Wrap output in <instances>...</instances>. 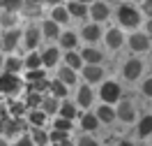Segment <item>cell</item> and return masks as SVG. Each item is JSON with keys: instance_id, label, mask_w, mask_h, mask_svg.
<instances>
[{"instance_id": "obj_1", "label": "cell", "mask_w": 152, "mask_h": 146, "mask_svg": "<svg viewBox=\"0 0 152 146\" xmlns=\"http://www.w3.org/2000/svg\"><path fill=\"white\" fill-rule=\"evenodd\" d=\"M118 19L124 28H136L141 23V14L134 5H122V7H118Z\"/></svg>"}, {"instance_id": "obj_2", "label": "cell", "mask_w": 152, "mask_h": 146, "mask_svg": "<svg viewBox=\"0 0 152 146\" xmlns=\"http://www.w3.org/2000/svg\"><path fill=\"white\" fill-rule=\"evenodd\" d=\"M19 88H21V79L16 77V74H7V72H2V74H0V93L14 95Z\"/></svg>"}, {"instance_id": "obj_3", "label": "cell", "mask_w": 152, "mask_h": 146, "mask_svg": "<svg viewBox=\"0 0 152 146\" xmlns=\"http://www.w3.org/2000/svg\"><path fill=\"white\" fill-rule=\"evenodd\" d=\"M115 116L120 118V121H124V123H132L134 118H136V109H134L132 100H122L118 111H115Z\"/></svg>"}, {"instance_id": "obj_4", "label": "cell", "mask_w": 152, "mask_h": 146, "mask_svg": "<svg viewBox=\"0 0 152 146\" xmlns=\"http://www.w3.org/2000/svg\"><path fill=\"white\" fill-rule=\"evenodd\" d=\"M141 72H143V63L138 58L127 60V65H124V79L127 81H136V79L141 77Z\"/></svg>"}, {"instance_id": "obj_5", "label": "cell", "mask_w": 152, "mask_h": 146, "mask_svg": "<svg viewBox=\"0 0 152 146\" xmlns=\"http://www.w3.org/2000/svg\"><path fill=\"white\" fill-rule=\"evenodd\" d=\"M102 100L104 102H118L120 100V86L115 81H108L102 86Z\"/></svg>"}, {"instance_id": "obj_6", "label": "cell", "mask_w": 152, "mask_h": 146, "mask_svg": "<svg viewBox=\"0 0 152 146\" xmlns=\"http://www.w3.org/2000/svg\"><path fill=\"white\" fill-rule=\"evenodd\" d=\"M129 44H132L134 51H148L150 49V37L148 35H141V33H136L129 37Z\"/></svg>"}, {"instance_id": "obj_7", "label": "cell", "mask_w": 152, "mask_h": 146, "mask_svg": "<svg viewBox=\"0 0 152 146\" xmlns=\"http://www.w3.org/2000/svg\"><path fill=\"white\" fill-rule=\"evenodd\" d=\"M90 14H92V19H95V23L97 21H104V19H108V5L106 2H92V7H90Z\"/></svg>"}, {"instance_id": "obj_8", "label": "cell", "mask_w": 152, "mask_h": 146, "mask_svg": "<svg viewBox=\"0 0 152 146\" xmlns=\"http://www.w3.org/2000/svg\"><path fill=\"white\" fill-rule=\"evenodd\" d=\"M19 39H21L19 30H10V33H5V35H2V51H12V49L19 44Z\"/></svg>"}, {"instance_id": "obj_9", "label": "cell", "mask_w": 152, "mask_h": 146, "mask_svg": "<svg viewBox=\"0 0 152 146\" xmlns=\"http://www.w3.org/2000/svg\"><path fill=\"white\" fill-rule=\"evenodd\" d=\"M83 77H86L90 84H95V81H102L104 70L99 67V65H86V67H83Z\"/></svg>"}, {"instance_id": "obj_10", "label": "cell", "mask_w": 152, "mask_h": 146, "mask_svg": "<svg viewBox=\"0 0 152 146\" xmlns=\"http://www.w3.org/2000/svg\"><path fill=\"white\" fill-rule=\"evenodd\" d=\"M106 44L111 49H120L122 47V33L118 28H111L108 33H106Z\"/></svg>"}, {"instance_id": "obj_11", "label": "cell", "mask_w": 152, "mask_h": 146, "mask_svg": "<svg viewBox=\"0 0 152 146\" xmlns=\"http://www.w3.org/2000/svg\"><path fill=\"white\" fill-rule=\"evenodd\" d=\"M58 58H60V53H58V49H46V51H44V53H42V65H44V67H53V65H56L58 63Z\"/></svg>"}, {"instance_id": "obj_12", "label": "cell", "mask_w": 152, "mask_h": 146, "mask_svg": "<svg viewBox=\"0 0 152 146\" xmlns=\"http://www.w3.org/2000/svg\"><path fill=\"white\" fill-rule=\"evenodd\" d=\"M76 102H78L81 107H90V104H92V90H90V86H81V88H78Z\"/></svg>"}, {"instance_id": "obj_13", "label": "cell", "mask_w": 152, "mask_h": 146, "mask_svg": "<svg viewBox=\"0 0 152 146\" xmlns=\"http://www.w3.org/2000/svg\"><path fill=\"white\" fill-rule=\"evenodd\" d=\"M81 58L86 60L88 65H99V63H102V53H99V51H97V49H92V47H88L86 51H83V56H81Z\"/></svg>"}, {"instance_id": "obj_14", "label": "cell", "mask_w": 152, "mask_h": 146, "mask_svg": "<svg viewBox=\"0 0 152 146\" xmlns=\"http://www.w3.org/2000/svg\"><path fill=\"white\" fill-rule=\"evenodd\" d=\"M83 37H86L88 42H97V39L102 37V28H99L97 23H90V26L83 28Z\"/></svg>"}, {"instance_id": "obj_15", "label": "cell", "mask_w": 152, "mask_h": 146, "mask_svg": "<svg viewBox=\"0 0 152 146\" xmlns=\"http://www.w3.org/2000/svg\"><path fill=\"white\" fill-rule=\"evenodd\" d=\"M97 118H99V121H102V123H113V118H115V111L111 107H108V104H104V107H99L97 109V114H95Z\"/></svg>"}, {"instance_id": "obj_16", "label": "cell", "mask_w": 152, "mask_h": 146, "mask_svg": "<svg viewBox=\"0 0 152 146\" xmlns=\"http://www.w3.org/2000/svg\"><path fill=\"white\" fill-rule=\"evenodd\" d=\"M58 79L62 84H76V72L72 67H60L58 70Z\"/></svg>"}, {"instance_id": "obj_17", "label": "cell", "mask_w": 152, "mask_h": 146, "mask_svg": "<svg viewBox=\"0 0 152 146\" xmlns=\"http://www.w3.org/2000/svg\"><path fill=\"white\" fill-rule=\"evenodd\" d=\"M37 42H39V28H28L26 30V47L28 49H35L37 47Z\"/></svg>"}, {"instance_id": "obj_18", "label": "cell", "mask_w": 152, "mask_h": 146, "mask_svg": "<svg viewBox=\"0 0 152 146\" xmlns=\"http://www.w3.org/2000/svg\"><path fill=\"white\" fill-rule=\"evenodd\" d=\"M30 139H32V144H37V146H46L48 144V135L42 130V127H35L32 135H30Z\"/></svg>"}, {"instance_id": "obj_19", "label": "cell", "mask_w": 152, "mask_h": 146, "mask_svg": "<svg viewBox=\"0 0 152 146\" xmlns=\"http://www.w3.org/2000/svg\"><path fill=\"white\" fill-rule=\"evenodd\" d=\"M67 10H69V14H74V16H78V19L88 14V7H86V5H81L78 0H72V2L67 5Z\"/></svg>"}, {"instance_id": "obj_20", "label": "cell", "mask_w": 152, "mask_h": 146, "mask_svg": "<svg viewBox=\"0 0 152 146\" xmlns=\"http://www.w3.org/2000/svg\"><path fill=\"white\" fill-rule=\"evenodd\" d=\"M2 67H5V72H7V74H16V72H21V67H23V63H21L19 58H7V60H5V65H2Z\"/></svg>"}, {"instance_id": "obj_21", "label": "cell", "mask_w": 152, "mask_h": 146, "mask_svg": "<svg viewBox=\"0 0 152 146\" xmlns=\"http://www.w3.org/2000/svg\"><path fill=\"white\" fill-rule=\"evenodd\" d=\"M42 111H44V114H56L58 111V100L56 97H44V100H42Z\"/></svg>"}, {"instance_id": "obj_22", "label": "cell", "mask_w": 152, "mask_h": 146, "mask_svg": "<svg viewBox=\"0 0 152 146\" xmlns=\"http://www.w3.org/2000/svg\"><path fill=\"white\" fill-rule=\"evenodd\" d=\"M69 19V14H67L65 7H53V14H51V21H56V23H65V21Z\"/></svg>"}, {"instance_id": "obj_23", "label": "cell", "mask_w": 152, "mask_h": 146, "mask_svg": "<svg viewBox=\"0 0 152 146\" xmlns=\"http://www.w3.org/2000/svg\"><path fill=\"white\" fill-rule=\"evenodd\" d=\"M65 60H67V67H72V70H78L81 65H83V58H81L78 53H74V51H69Z\"/></svg>"}, {"instance_id": "obj_24", "label": "cell", "mask_w": 152, "mask_h": 146, "mask_svg": "<svg viewBox=\"0 0 152 146\" xmlns=\"http://www.w3.org/2000/svg\"><path fill=\"white\" fill-rule=\"evenodd\" d=\"M0 7L5 12H16L23 7V0H0Z\"/></svg>"}, {"instance_id": "obj_25", "label": "cell", "mask_w": 152, "mask_h": 146, "mask_svg": "<svg viewBox=\"0 0 152 146\" xmlns=\"http://www.w3.org/2000/svg\"><path fill=\"white\" fill-rule=\"evenodd\" d=\"M81 125L86 127V130H97V125H99V118H97L95 114H86V116H83V121H81Z\"/></svg>"}, {"instance_id": "obj_26", "label": "cell", "mask_w": 152, "mask_h": 146, "mask_svg": "<svg viewBox=\"0 0 152 146\" xmlns=\"http://www.w3.org/2000/svg\"><path fill=\"white\" fill-rule=\"evenodd\" d=\"M48 88H51V93H53V97H56V100H58V97H65V95H67V86L62 84V81H53Z\"/></svg>"}, {"instance_id": "obj_27", "label": "cell", "mask_w": 152, "mask_h": 146, "mask_svg": "<svg viewBox=\"0 0 152 146\" xmlns=\"http://www.w3.org/2000/svg\"><path fill=\"white\" fill-rule=\"evenodd\" d=\"M150 132H152V116H145L141 123H138V135H141V137H148Z\"/></svg>"}, {"instance_id": "obj_28", "label": "cell", "mask_w": 152, "mask_h": 146, "mask_svg": "<svg viewBox=\"0 0 152 146\" xmlns=\"http://www.w3.org/2000/svg\"><path fill=\"white\" fill-rule=\"evenodd\" d=\"M0 23H2L5 28L16 26V14H14V12H2V14H0Z\"/></svg>"}, {"instance_id": "obj_29", "label": "cell", "mask_w": 152, "mask_h": 146, "mask_svg": "<svg viewBox=\"0 0 152 146\" xmlns=\"http://www.w3.org/2000/svg\"><path fill=\"white\" fill-rule=\"evenodd\" d=\"M23 65H26L28 70H39V65H42V56H39V53H30Z\"/></svg>"}, {"instance_id": "obj_30", "label": "cell", "mask_w": 152, "mask_h": 146, "mask_svg": "<svg viewBox=\"0 0 152 146\" xmlns=\"http://www.w3.org/2000/svg\"><path fill=\"white\" fill-rule=\"evenodd\" d=\"M30 123H32L35 127H42L44 123H46V114H44V111H37V109H35V111L30 114Z\"/></svg>"}, {"instance_id": "obj_31", "label": "cell", "mask_w": 152, "mask_h": 146, "mask_svg": "<svg viewBox=\"0 0 152 146\" xmlns=\"http://www.w3.org/2000/svg\"><path fill=\"white\" fill-rule=\"evenodd\" d=\"M42 28H44V35H46V37H58V23L56 21H44Z\"/></svg>"}, {"instance_id": "obj_32", "label": "cell", "mask_w": 152, "mask_h": 146, "mask_svg": "<svg viewBox=\"0 0 152 146\" xmlns=\"http://www.w3.org/2000/svg\"><path fill=\"white\" fill-rule=\"evenodd\" d=\"M60 47L74 49V47H76V35H74V33H65V35L60 37Z\"/></svg>"}, {"instance_id": "obj_33", "label": "cell", "mask_w": 152, "mask_h": 146, "mask_svg": "<svg viewBox=\"0 0 152 146\" xmlns=\"http://www.w3.org/2000/svg\"><path fill=\"white\" fill-rule=\"evenodd\" d=\"M74 116H76V107H74V104H62V107H60V118L72 121Z\"/></svg>"}, {"instance_id": "obj_34", "label": "cell", "mask_w": 152, "mask_h": 146, "mask_svg": "<svg viewBox=\"0 0 152 146\" xmlns=\"http://www.w3.org/2000/svg\"><path fill=\"white\" fill-rule=\"evenodd\" d=\"M51 86L46 79H42V81H35V84H30V93H44L46 88Z\"/></svg>"}, {"instance_id": "obj_35", "label": "cell", "mask_w": 152, "mask_h": 146, "mask_svg": "<svg viewBox=\"0 0 152 146\" xmlns=\"http://www.w3.org/2000/svg\"><path fill=\"white\" fill-rule=\"evenodd\" d=\"M23 12H26L28 16H37L42 10H39V5H35V2H26V5H23Z\"/></svg>"}, {"instance_id": "obj_36", "label": "cell", "mask_w": 152, "mask_h": 146, "mask_svg": "<svg viewBox=\"0 0 152 146\" xmlns=\"http://www.w3.org/2000/svg\"><path fill=\"white\" fill-rule=\"evenodd\" d=\"M72 127V121H67V118H58L56 121V130H60V132H67Z\"/></svg>"}, {"instance_id": "obj_37", "label": "cell", "mask_w": 152, "mask_h": 146, "mask_svg": "<svg viewBox=\"0 0 152 146\" xmlns=\"http://www.w3.org/2000/svg\"><path fill=\"white\" fill-rule=\"evenodd\" d=\"M48 139H53V144H60V142H67V132H60V130H53Z\"/></svg>"}, {"instance_id": "obj_38", "label": "cell", "mask_w": 152, "mask_h": 146, "mask_svg": "<svg viewBox=\"0 0 152 146\" xmlns=\"http://www.w3.org/2000/svg\"><path fill=\"white\" fill-rule=\"evenodd\" d=\"M42 100H44V97L39 95V93H30L28 95V104L30 107H37V104H42Z\"/></svg>"}, {"instance_id": "obj_39", "label": "cell", "mask_w": 152, "mask_h": 146, "mask_svg": "<svg viewBox=\"0 0 152 146\" xmlns=\"http://www.w3.org/2000/svg\"><path fill=\"white\" fill-rule=\"evenodd\" d=\"M28 79L32 81V84H35V81H42V79H44V72H42V70H30Z\"/></svg>"}, {"instance_id": "obj_40", "label": "cell", "mask_w": 152, "mask_h": 146, "mask_svg": "<svg viewBox=\"0 0 152 146\" xmlns=\"http://www.w3.org/2000/svg\"><path fill=\"white\" fill-rule=\"evenodd\" d=\"M143 95L152 97V77H148L145 81H143Z\"/></svg>"}, {"instance_id": "obj_41", "label": "cell", "mask_w": 152, "mask_h": 146, "mask_svg": "<svg viewBox=\"0 0 152 146\" xmlns=\"http://www.w3.org/2000/svg\"><path fill=\"white\" fill-rule=\"evenodd\" d=\"M78 146H99L95 142V139H90V137H81V139H78Z\"/></svg>"}, {"instance_id": "obj_42", "label": "cell", "mask_w": 152, "mask_h": 146, "mask_svg": "<svg viewBox=\"0 0 152 146\" xmlns=\"http://www.w3.org/2000/svg\"><path fill=\"white\" fill-rule=\"evenodd\" d=\"M14 146H35V144H32V139H30V137H21Z\"/></svg>"}, {"instance_id": "obj_43", "label": "cell", "mask_w": 152, "mask_h": 146, "mask_svg": "<svg viewBox=\"0 0 152 146\" xmlns=\"http://www.w3.org/2000/svg\"><path fill=\"white\" fill-rule=\"evenodd\" d=\"M143 12L152 19V0H145V2H143Z\"/></svg>"}, {"instance_id": "obj_44", "label": "cell", "mask_w": 152, "mask_h": 146, "mask_svg": "<svg viewBox=\"0 0 152 146\" xmlns=\"http://www.w3.org/2000/svg\"><path fill=\"white\" fill-rule=\"evenodd\" d=\"M5 121H7V111H5V109L0 107V125H2V123H5Z\"/></svg>"}, {"instance_id": "obj_45", "label": "cell", "mask_w": 152, "mask_h": 146, "mask_svg": "<svg viewBox=\"0 0 152 146\" xmlns=\"http://www.w3.org/2000/svg\"><path fill=\"white\" fill-rule=\"evenodd\" d=\"M12 111H14V114H21V111H23V104H14V107H12Z\"/></svg>"}, {"instance_id": "obj_46", "label": "cell", "mask_w": 152, "mask_h": 146, "mask_svg": "<svg viewBox=\"0 0 152 146\" xmlns=\"http://www.w3.org/2000/svg\"><path fill=\"white\" fill-rule=\"evenodd\" d=\"M53 146H74V144H72V142L67 139V142H60V144H53Z\"/></svg>"}, {"instance_id": "obj_47", "label": "cell", "mask_w": 152, "mask_h": 146, "mask_svg": "<svg viewBox=\"0 0 152 146\" xmlns=\"http://www.w3.org/2000/svg\"><path fill=\"white\" fill-rule=\"evenodd\" d=\"M148 33H150V35H152V19L148 21Z\"/></svg>"}, {"instance_id": "obj_48", "label": "cell", "mask_w": 152, "mask_h": 146, "mask_svg": "<svg viewBox=\"0 0 152 146\" xmlns=\"http://www.w3.org/2000/svg\"><path fill=\"white\" fill-rule=\"evenodd\" d=\"M120 146H134V144H132V142H122Z\"/></svg>"}, {"instance_id": "obj_49", "label": "cell", "mask_w": 152, "mask_h": 146, "mask_svg": "<svg viewBox=\"0 0 152 146\" xmlns=\"http://www.w3.org/2000/svg\"><path fill=\"white\" fill-rule=\"evenodd\" d=\"M78 2H81V5H86V2H95V0H78Z\"/></svg>"}, {"instance_id": "obj_50", "label": "cell", "mask_w": 152, "mask_h": 146, "mask_svg": "<svg viewBox=\"0 0 152 146\" xmlns=\"http://www.w3.org/2000/svg\"><path fill=\"white\" fill-rule=\"evenodd\" d=\"M28 2H35V5H42V0H28Z\"/></svg>"}, {"instance_id": "obj_51", "label": "cell", "mask_w": 152, "mask_h": 146, "mask_svg": "<svg viewBox=\"0 0 152 146\" xmlns=\"http://www.w3.org/2000/svg\"><path fill=\"white\" fill-rule=\"evenodd\" d=\"M48 2H53V5H56V7H58V2H60V0H48Z\"/></svg>"}, {"instance_id": "obj_52", "label": "cell", "mask_w": 152, "mask_h": 146, "mask_svg": "<svg viewBox=\"0 0 152 146\" xmlns=\"http://www.w3.org/2000/svg\"><path fill=\"white\" fill-rule=\"evenodd\" d=\"M0 146H7V142H5V139H0Z\"/></svg>"}, {"instance_id": "obj_53", "label": "cell", "mask_w": 152, "mask_h": 146, "mask_svg": "<svg viewBox=\"0 0 152 146\" xmlns=\"http://www.w3.org/2000/svg\"><path fill=\"white\" fill-rule=\"evenodd\" d=\"M2 65H5V63H2V56H0V67H2Z\"/></svg>"}]
</instances>
